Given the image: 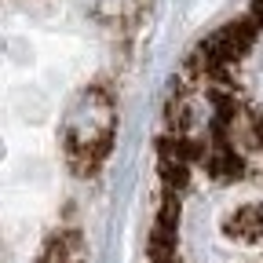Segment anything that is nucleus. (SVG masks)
<instances>
[{"label":"nucleus","instance_id":"nucleus-1","mask_svg":"<svg viewBox=\"0 0 263 263\" xmlns=\"http://www.w3.org/2000/svg\"><path fill=\"white\" fill-rule=\"evenodd\" d=\"M205 172L219 183H238L245 179V157L234 146H212L205 157Z\"/></svg>","mask_w":263,"mask_h":263},{"label":"nucleus","instance_id":"nucleus-2","mask_svg":"<svg viewBox=\"0 0 263 263\" xmlns=\"http://www.w3.org/2000/svg\"><path fill=\"white\" fill-rule=\"evenodd\" d=\"M223 230L230 238H238V241H259L263 238V205H241V209H234L227 216V223H223Z\"/></svg>","mask_w":263,"mask_h":263},{"label":"nucleus","instance_id":"nucleus-3","mask_svg":"<svg viewBox=\"0 0 263 263\" xmlns=\"http://www.w3.org/2000/svg\"><path fill=\"white\" fill-rule=\"evenodd\" d=\"M161 183H164V194H183L190 186V168L179 161H161Z\"/></svg>","mask_w":263,"mask_h":263},{"label":"nucleus","instance_id":"nucleus-4","mask_svg":"<svg viewBox=\"0 0 263 263\" xmlns=\"http://www.w3.org/2000/svg\"><path fill=\"white\" fill-rule=\"evenodd\" d=\"M249 124H252V136H256V146L263 150V114H249Z\"/></svg>","mask_w":263,"mask_h":263}]
</instances>
